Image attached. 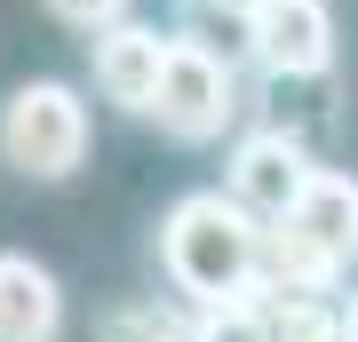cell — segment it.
I'll use <instances>...</instances> for the list:
<instances>
[{"mask_svg":"<svg viewBox=\"0 0 358 342\" xmlns=\"http://www.w3.org/2000/svg\"><path fill=\"white\" fill-rule=\"evenodd\" d=\"M255 239L263 223L247 215L231 191H192L167 207L159 223V271L192 303H223V294H255Z\"/></svg>","mask_w":358,"mask_h":342,"instance_id":"cell-1","label":"cell"},{"mask_svg":"<svg viewBox=\"0 0 358 342\" xmlns=\"http://www.w3.org/2000/svg\"><path fill=\"white\" fill-rule=\"evenodd\" d=\"M143 120H159L176 143H215L223 127L239 120V72H231V56H215L207 40L167 32V48H159V80H152Z\"/></svg>","mask_w":358,"mask_h":342,"instance_id":"cell-2","label":"cell"},{"mask_svg":"<svg viewBox=\"0 0 358 342\" xmlns=\"http://www.w3.org/2000/svg\"><path fill=\"white\" fill-rule=\"evenodd\" d=\"M0 159L32 183H64L88 159V104L64 80H24L0 104Z\"/></svg>","mask_w":358,"mask_h":342,"instance_id":"cell-3","label":"cell"},{"mask_svg":"<svg viewBox=\"0 0 358 342\" xmlns=\"http://www.w3.org/2000/svg\"><path fill=\"white\" fill-rule=\"evenodd\" d=\"M239 32H247V48H255L279 80H319L334 64V16H327V0H247Z\"/></svg>","mask_w":358,"mask_h":342,"instance_id":"cell-4","label":"cell"},{"mask_svg":"<svg viewBox=\"0 0 358 342\" xmlns=\"http://www.w3.org/2000/svg\"><path fill=\"white\" fill-rule=\"evenodd\" d=\"M271 223H279L287 239H303L334 279L358 263V183L334 176V167H310L303 191H294V207H287V215H271Z\"/></svg>","mask_w":358,"mask_h":342,"instance_id":"cell-5","label":"cell"},{"mask_svg":"<svg viewBox=\"0 0 358 342\" xmlns=\"http://www.w3.org/2000/svg\"><path fill=\"white\" fill-rule=\"evenodd\" d=\"M303 176H310V159H303V143H294L287 127H255V136L231 152V199H239L255 223L287 215L294 191H303Z\"/></svg>","mask_w":358,"mask_h":342,"instance_id":"cell-6","label":"cell"},{"mask_svg":"<svg viewBox=\"0 0 358 342\" xmlns=\"http://www.w3.org/2000/svg\"><path fill=\"white\" fill-rule=\"evenodd\" d=\"M159 48H167V32H159V24H128V16L96 24V88L112 96L120 112H136V120H143V104H152Z\"/></svg>","mask_w":358,"mask_h":342,"instance_id":"cell-7","label":"cell"},{"mask_svg":"<svg viewBox=\"0 0 358 342\" xmlns=\"http://www.w3.org/2000/svg\"><path fill=\"white\" fill-rule=\"evenodd\" d=\"M64 334V287L32 255H0V342H56Z\"/></svg>","mask_w":358,"mask_h":342,"instance_id":"cell-8","label":"cell"},{"mask_svg":"<svg viewBox=\"0 0 358 342\" xmlns=\"http://www.w3.org/2000/svg\"><path fill=\"white\" fill-rule=\"evenodd\" d=\"M192 342H271V318L255 294H223V303H199Z\"/></svg>","mask_w":358,"mask_h":342,"instance_id":"cell-9","label":"cell"},{"mask_svg":"<svg viewBox=\"0 0 358 342\" xmlns=\"http://www.w3.org/2000/svg\"><path fill=\"white\" fill-rule=\"evenodd\" d=\"M96 342H192V318L167 311V303H128L96 327Z\"/></svg>","mask_w":358,"mask_h":342,"instance_id":"cell-10","label":"cell"},{"mask_svg":"<svg viewBox=\"0 0 358 342\" xmlns=\"http://www.w3.org/2000/svg\"><path fill=\"white\" fill-rule=\"evenodd\" d=\"M64 24H80V32H96V24H112V16H128V0H48Z\"/></svg>","mask_w":358,"mask_h":342,"instance_id":"cell-11","label":"cell"},{"mask_svg":"<svg viewBox=\"0 0 358 342\" xmlns=\"http://www.w3.org/2000/svg\"><path fill=\"white\" fill-rule=\"evenodd\" d=\"M334 327H343V342H358V294H350V311H334Z\"/></svg>","mask_w":358,"mask_h":342,"instance_id":"cell-12","label":"cell"},{"mask_svg":"<svg viewBox=\"0 0 358 342\" xmlns=\"http://www.w3.org/2000/svg\"><path fill=\"white\" fill-rule=\"evenodd\" d=\"M207 8H223V16H231V24H239V16H247V0H207Z\"/></svg>","mask_w":358,"mask_h":342,"instance_id":"cell-13","label":"cell"}]
</instances>
